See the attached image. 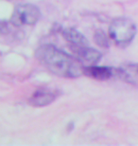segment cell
<instances>
[{"label":"cell","instance_id":"1","mask_svg":"<svg viewBox=\"0 0 138 146\" xmlns=\"http://www.w3.org/2000/svg\"><path fill=\"white\" fill-rule=\"evenodd\" d=\"M41 64L55 75L65 78H76L83 74L81 63L77 58L69 56L52 45H44L35 52Z\"/></svg>","mask_w":138,"mask_h":146},{"label":"cell","instance_id":"2","mask_svg":"<svg viewBox=\"0 0 138 146\" xmlns=\"http://www.w3.org/2000/svg\"><path fill=\"white\" fill-rule=\"evenodd\" d=\"M109 34L116 45L125 46L129 45L135 36L136 27L129 18L118 17L111 23Z\"/></svg>","mask_w":138,"mask_h":146},{"label":"cell","instance_id":"3","mask_svg":"<svg viewBox=\"0 0 138 146\" xmlns=\"http://www.w3.org/2000/svg\"><path fill=\"white\" fill-rule=\"evenodd\" d=\"M40 16L41 13L36 6L30 4H22L14 8L11 17V23L16 27L33 25L39 20Z\"/></svg>","mask_w":138,"mask_h":146},{"label":"cell","instance_id":"4","mask_svg":"<svg viewBox=\"0 0 138 146\" xmlns=\"http://www.w3.org/2000/svg\"><path fill=\"white\" fill-rule=\"evenodd\" d=\"M76 58L81 64H86L88 66L95 65L101 59V53L95 48H89L87 46H71Z\"/></svg>","mask_w":138,"mask_h":146},{"label":"cell","instance_id":"5","mask_svg":"<svg viewBox=\"0 0 138 146\" xmlns=\"http://www.w3.org/2000/svg\"><path fill=\"white\" fill-rule=\"evenodd\" d=\"M58 94L59 93L56 90L49 88H41L32 94L28 102L32 106H46L51 104L52 102H54L55 99L58 97Z\"/></svg>","mask_w":138,"mask_h":146},{"label":"cell","instance_id":"6","mask_svg":"<svg viewBox=\"0 0 138 146\" xmlns=\"http://www.w3.org/2000/svg\"><path fill=\"white\" fill-rule=\"evenodd\" d=\"M83 74L96 80L105 81L116 75V69H113L109 66H84Z\"/></svg>","mask_w":138,"mask_h":146},{"label":"cell","instance_id":"7","mask_svg":"<svg viewBox=\"0 0 138 146\" xmlns=\"http://www.w3.org/2000/svg\"><path fill=\"white\" fill-rule=\"evenodd\" d=\"M116 76H118L126 83L138 86V64H125L116 69Z\"/></svg>","mask_w":138,"mask_h":146},{"label":"cell","instance_id":"8","mask_svg":"<svg viewBox=\"0 0 138 146\" xmlns=\"http://www.w3.org/2000/svg\"><path fill=\"white\" fill-rule=\"evenodd\" d=\"M63 35L64 39L70 44V46H81L88 45L86 38L75 29H65L63 31Z\"/></svg>","mask_w":138,"mask_h":146},{"label":"cell","instance_id":"9","mask_svg":"<svg viewBox=\"0 0 138 146\" xmlns=\"http://www.w3.org/2000/svg\"><path fill=\"white\" fill-rule=\"evenodd\" d=\"M94 40H95L96 45L101 46V48H108L110 45L109 37L102 30H98L96 31L95 35H94Z\"/></svg>","mask_w":138,"mask_h":146}]
</instances>
